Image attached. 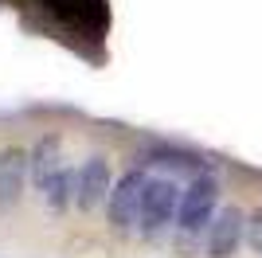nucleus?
Wrapping results in <instances>:
<instances>
[{
  "label": "nucleus",
  "instance_id": "f257e3e1",
  "mask_svg": "<svg viewBox=\"0 0 262 258\" xmlns=\"http://www.w3.org/2000/svg\"><path fill=\"white\" fill-rule=\"evenodd\" d=\"M145 184H149V176H145L141 168H133V172H125L114 188H110V196H106V204H110V227L114 231H133V223H137V215H141V196H145Z\"/></svg>",
  "mask_w": 262,
  "mask_h": 258
},
{
  "label": "nucleus",
  "instance_id": "f03ea898",
  "mask_svg": "<svg viewBox=\"0 0 262 258\" xmlns=\"http://www.w3.org/2000/svg\"><path fill=\"white\" fill-rule=\"evenodd\" d=\"M215 200H219V184L211 180V176H196V180L180 192L176 219H180V227H184L188 235H192V231H204V227L211 223V215H215Z\"/></svg>",
  "mask_w": 262,
  "mask_h": 258
},
{
  "label": "nucleus",
  "instance_id": "7ed1b4c3",
  "mask_svg": "<svg viewBox=\"0 0 262 258\" xmlns=\"http://www.w3.org/2000/svg\"><path fill=\"white\" fill-rule=\"evenodd\" d=\"M176 207H180L176 184L172 180H149L145 184V196H141V215H137L141 235H157V231L176 215Z\"/></svg>",
  "mask_w": 262,
  "mask_h": 258
},
{
  "label": "nucleus",
  "instance_id": "20e7f679",
  "mask_svg": "<svg viewBox=\"0 0 262 258\" xmlns=\"http://www.w3.org/2000/svg\"><path fill=\"white\" fill-rule=\"evenodd\" d=\"M243 231H247V215L239 207H223L219 215H211L208 223V254L211 258H231L243 243Z\"/></svg>",
  "mask_w": 262,
  "mask_h": 258
},
{
  "label": "nucleus",
  "instance_id": "39448f33",
  "mask_svg": "<svg viewBox=\"0 0 262 258\" xmlns=\"http://www.w3.org/2000/svg\"><path fill=\"white\" fill-rule=\"evenodd\" d=\"M28 176H32V153L8 149L4 157H0V207H4V211L20 204Z\"/></svg>",
  "mask_w": 262,
  "mask_h": 258
},
{
  "label": "nucleus",
  "instance_id": "423d86ee",
  "mask_svg": "<svg viewBox=\"0 0 262 258\" xmlns=\"http://www.w3.org/2000/svg\"><path fill=\"white\" fill-rule=\"evenodd\" d=\"M106 196H110V168H106L102 157H90L75 176V204L82 211H94Z\"/></svg>",
  "mask_w": 262,
  "mask_h": 258
},
{
  "label": "nucleus",
  "instance_id": "0eeeda50",
  "mask_svg": "<svg viewBox=\"0 0 262 258\" xmlns=\"http://www.w3.org/2000/svg\"><path fill=\"white\" fill-rule=\"evenodd\" d=\"M63 168V149H59V137H39V145L32 149V180L35 188H43L55 172Z\"/></svg>",
  "mask_w": 262,
  "mask_h": 258
},
{
  "label": "nucleus",
  "instance_id": "6e6552de",
  "mask_svg": "<svg viewBox=\"0 0 262 258\" xmlns=\"http://www.w3.org/2000/svg\"><path fill=\"white\" fill-rule=\"evenodd\" d=\"M39 192L47 196V204H51L55 211H63V207H67V200L75 196V176H71L67 168H59V172L51 176V180H47L43 188H39Z\"/></svg>",
  "mask_w": 262,
  "mask_h": 258
},
{
  "label": "nucleus",
  "instance_id": "1a4fd4ad",
  "mask_svg": "<svg viewBox=\"0 0 262 258\" xmlns=\"http://www.w3.org/2000/svg\"><path fill=\"white\" fill-rule=\"evenodd\" d=\"M145 164H164V168H200L196 157H188V153H168V149L149 153V161H145Z\"/></svg>",
  "mask_w": 262,
  "mask_h": 258
},
{
  "label": "nucleus",
  "instance_id": "9d476101",
  "mask_svg": "<svg viewBox=\"0 0 262 258\" xmlns=\"http://www.w3.org/2000/svg\"><path fill=\"white\" fill-rule=\"evenodd\" d=\"M243 239H247V243H251V247L262 254V207H258V211H251V219H247V231H243Z\"/></svg>",
  "mask_w": 262,
  "mask_h": 258
}]
</instances>
